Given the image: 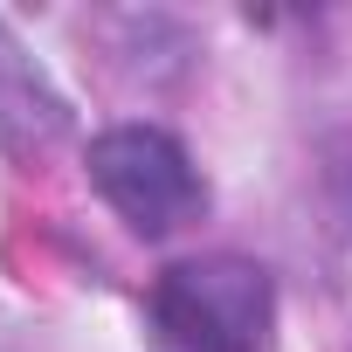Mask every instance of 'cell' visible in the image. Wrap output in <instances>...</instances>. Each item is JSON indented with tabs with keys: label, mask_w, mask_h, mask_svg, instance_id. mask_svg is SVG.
Instances as JSON below:
<instances>
[{
	"label": "cell",
	"mask_w": 352,
	"mask_h": 352,
	"mask_svg": "<svg viewBox=\"0 0 352 352\" xmlns=\"http://www.w3.org/2000/svg\"><path fill=\"white\" fill-rule=\"evenodd\" d=\"M69 131V104L42 83V69L21 56V42L0 28V145L42 152Z\"/></svg>",
	"instance_id": "cell-3"
},
{
	"label": "cell",
	"mask_w": 352,
	"mask_h": 352,
	"mask_svg": "<svg viewBox=\"0 0 352 352\" xmlns=\"http://www.w3.org/2000/svg\"><path fill=\"white\" fill-rule=\"evenodd\" d=\"M83 166H90V187L118 208V221L145 242L201 221V208H208V187H201L187 145L159 124H118V131L90 138Z\"/></svg>",
	"instance_id": "cell-2"
},
{
	"label": "cell",
	"mask_w": 352,
	"mask_h": 352,
	"mask_svg": "<svg viewBox=\"0 0 352 352\" xmlns=\"http://www.w3.org/2000/svg\"><path fill=\"white\" fill-rule=\"evenodd\" d=\"M145 318L159 352H270L276 283L249 256H194L152 283Z\"/></svg>",
	"instance_id": "cell-1"
}]
</instances>
